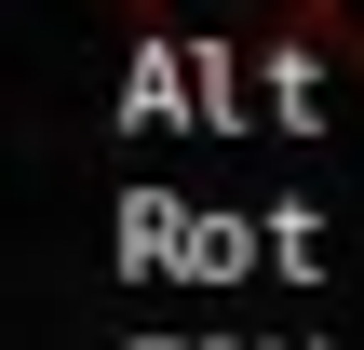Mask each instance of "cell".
<instances>
[{
    "mask_svg": "<svg viewBox=\"0 0 364 350\" xmlns=\"http://www.w3.org/2000/svg\"><path fill=\"white\" fill-rule=\"evenodd\" d=\"M324 27H338V54L364 67V0H324Z\"/></svg>",
    "mask_w": 364,
    "mask_h": 350,
    "instance_id": "3",
    "label": "cell"
},
{
    "mask_svg": "<svg viewBox=\"0 0 364 350\" xmlns=\"http://www.w3.org/2000/svg\"><path fill=\"white\" fill-rule=\"evenodd\" d=\"M257 67H270V121H297V135H311V108H324V54H311V40H284V54H257Z\"/></svg>",
    "mask_w": 364,
    "mask_h": 350,
    "instance_id": "1",
    "label": "cell"
},
{
    "mask_svg": "<svg viewBox=\"0 0 364 350\" xmlns=\"http://www.w3.org/2000/svg\"><path fill=\"white\" fill-rule=\"evenodd\" d=\"M176 67H189V54H162V40H149V54H135V94H122V108H135V121H162V108H176Z\"/></svg>",
    "mask_w": 364,
    "mask_h": 350,
    "instance_id": "2",
    "label": "cell"
}]
</instances>
